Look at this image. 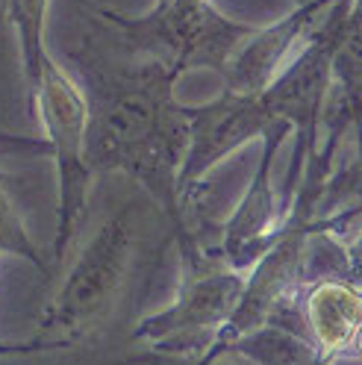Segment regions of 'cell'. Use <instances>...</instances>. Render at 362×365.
<instances>
[{
	"label": "cell",
	"instance_id": "cell-15",
	"mask_svg": "<svg viewBox=\"0 0 362 365\" xmlns=\"http://www.w3.org/2000/svg\"><path fill=\"white\" fill-rule=\"evenodd\" d=\"M0 9H4V12H6V9H9V0H0Z\"/></svg>",
	"mask_w": 362,
	"mask_h": 365
},
{
	"label": "cell",
	"instance_id": "cell-1",
	"mask_svg": "<svg viewBox=\"0 0 362 365\" xmlns=\"http://www.w3.org/2000/svg\"><path fill=\"white\" fill-rule=\"evenodd\" d=\"M74 59L88 109L86 165L92 177L124 174L139 182L171 224L177 247L195 245L177 195L189 142V106L174 95L180 74L145 56L106 59L92 44H83Z\"/></svg>",
	"mask_w": 362,
	"mask_h": 365
},
{
	"label": "cell",
	"instance_id": "cell-13",
	"mask_svg": "<svg viewBox=\"0 0 362 365\" xmlns=\"http://www.w3.org/2000/svg\"><path fill=\"white\" fill-rule=\"evenodd\" d=\"M348 359H359V362H362V327H359L356 336H353V345H351V351H348Z\"/></svg>",
	"mask_w": 362,
	"mask_h": 365
},
{
	"label": "cell",
	"instance_id": "cell-6",
	"mask_svg": "<svg viewBox=\"0 0 362 365\" xmlns=\"http://www.w3.org/2000/svg\"><path fill=\"white\" fill-rule=\"evenodd\" d=\"M274 121L277 118L268 112L259 91L236 95L224 88L215 101L189 106V142L177 174L180 207L203 186V177L215 165H221L247 142L262 139Z\"/></svg>",
	"mask_w": 362,
	"mask_h": 365
},
{
	"label": "cell",
	"instance_id": "cell-10",
	"mask_svg": "<svg viewBox=\"0 0 362 365\" xmlns=\"http://www.w3.org/2000/svg\"><path fill=\"white\" fill-rule=\"evenodd\" d=\"M224 351H236L254 365H324L312 341L283 322H265L233 339Z\"/></svg>",
	"mask_w": 362,
	"mask_h": 365
},
{
	"label": "cell",
	"instance_id": "cell-2",
	"mask_svg": "<svg viewBox=\"0 0 362 365\" xmlns=\"http://www.w3.org/2000/svg\"><path fill=\"white\" fill-rule=\"evenodd\" d=\"M135 257V207L112 212L77 250L59 289L41 309L36 333L24 341H0V354H44L86 339L115 307Z\"/></svg>",
	"mask_w": 362,
	"mask_h": 365
},
{
	"label": "cell",
	"instance_id": "cell-16",
	"mask_svg": "<svg viewBox=\"0 0 362 365\" xmlns=\"http://www.w3.org/2000/svg\"><path fill=\"white\" fill-rule=\"evenodd\" d=\"M291 4H309V0H291Z\"/></svg>",
	"mask_w": 362,
	"mask_h": 365
},
{
	"label": "cell",
	"instance_id": "cell-5",
	"mask_svg": "<svg viewBox=\"0 0 362 365\" xmlns=\"http://www.w3.org/2000/svg\"><path fill=\"white\" fill-rule=\"evenodd\" d=\"M180 254V286L174 301L162 309L145 315L133 327L130 339L145 341L153 354L189 356L195 362L210 348L212 336L230 318L244 274L221 259L218 247L197 242L192 247H177Z\"/></svg>",
	"mask_w": 362,
	"mask_h": 365
},
{
	"label": "cell",
	"instance_id": "cell-9",
	"mask_svg": "<svg viewBox=\"0 0 362 365\" xmlns=\"http://www.w3.org/2000/svg\"><path fill=\"white\" fill-rule=\"evenodd\" d=\"M295 307L319 359L324 365L348 359L353 336L362 327V289L345 274H324L298 289Z\"/></svg>",
	"mask_w": 362,
	"mask_h": 365
},
{
	"label": "cell",
	"instance_id": "cell-8",
	"mask_svg": "<svg viewBox=\"0 0 362 365\" xmlns=\"http://www.w3.org/2000/svg\"><path fill=\"white\" fill-rule=\"evenodd\" d=\"M330 0H309V4H295L289 15L268 27H257L242 41V48L230 56L224 68V88L236 95H257L271 80H274L283 65L301 51V44L309 38L315 24L327 12Z\"/></svg>",
	"mask_w": 362,
	"mask_h": 365
},
{
	"label": "cell",
	"instance_id": "cell-7",
	"mask_svg": "<svg viewBox=\"0 0 362 365\" xmlns=\"http://www.w3.org/2000/svg\"><path fill=\"white\" fill-rule=\"evenodd\" d=\"M286 135H291V127L286 121H274L265 130L257 171L251 182H247L242 200L236 203V210L230 212V218L221 224V239L215 247L221 259L236 271L251 268L265 254V247L274 242L283 224L286 207L274 192V159L286 142Z\"/></svg>",
	"mask_w": 362,
	"mask_h": 365
},
{
	"label": "cell",
	"instance_id": "cell-4",
	"mask_svg": "<svg viewBox=\"0 0 362 365\" xmlns=\"http://www.w3.org/2000/svg\"><path fill=\"white\" fill-rule=\"evenodd\" d=\"M100 18L118 33L130 56L156 59L180 77L200 68L224 74L230 56L257 30L218 12L212 0H156L145 15L103 9Z\"/></svg>",
	"mask_w": 362,
	"mask_h": 365
},
{
	"label": "cell",
	"instance_id": "cell-11",
	"mask_svg": "<svg viewBox=\"0 0 362 365\" xmlns=\"http://www.w3.org/2000/svg\"><path fill=\"white\" fill-rule=\"evenodd\" d=\"M0 257H21V259L33 262L38 271H48V257H44L41 247L33 242L12 195L4 186V180H0Z\"/></svg>",
	"mask_w": 362,
	"mask_h": 365
},
{
	"label": "cell",
	"instance_id": "cell-3",
	"mask_svg": "<svg viewBox=\"0 0 362 365\" xmlns=\"http://www.w3.org/2000/svg\"><path fill=\"white\" fill-rule=\"evenodd\" d=\"M24 80L33 115L44 135V153L56 165V236L51 254L53 259H65L71 250L80 224L88 207V186L92 171L86 165V95L65 68L44 48L36 56L24 59Z\"/></svg>",
	"mask_w": 362,
	"mask_h": 365
},
{
	"label": "cell",
	"instance_id": "cell-12",
	"mask_svg": "<svg viewBox=\"0 0 362 365\" xmlns=\"http://www.w3.org/2000/svg\"><path fill=\"white\" fill-rule=\"evenodd\" d=\"M207 365H254L251 359H244L242 354H236V351H221V354H215Z\"/></svg>",
	"mask_w": 362,
	"mask_h": 365
},
{
	"label": "cell",
	"instance_id": "cell-14",
	"mask_svg": "<svg viewBox=\"0 0 362 365\" xmlns=\"http://www.w3.org/2000/svg\"><path fill=\"white\" fill-rule=\"evenodd\" d=\"M351 18H362V0H351Z\"/></svg>",
	"mask_w": 362,
	"mask_h": 365
}]
</instances>
